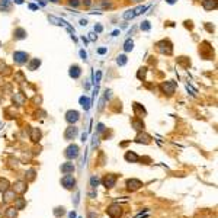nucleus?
I'll return each mask as SVG.
<instances>
[{"instance_id": "1", "label": "nucleus", "mask_w": 218, "mask_h": 218, "mask_svg": "<svg viewBox=\"0 0 218 218\" xmlns=\"http://www.w3.org/2000/svg\"><path fill=\"white\" fill-rule=\"evenodd\" d=\"M106 214L109 218H122L124 208H122V205H119L118 202H112L111 205L106 207Z\"/></svg>"}, {"instance_id": "2", "label": "nucleus", "mask_w": 218, "mask_h": 218, "mask_svg": "<svg viewBox=\"0 0 218 218\" xmlns=\"http://www.w3.org/2000/svg\"><path fill=\"white\" fill-rule=\"evenodd\" d=\"M156 48L159 52H162V54H166V55H172V52H173V44L169 41V39H162V41H159L156 44Z\"/></svg>"}, {"instance_id": "3", "label": "nucleus", "mask_w": 218, "mask_h": 218, "mask_svg": "<svg viewBox=\"0 0 218 218\" xmlns=\"http://www.w3.org/2000/svg\"><path fill=\"white\" fill-rule=\"evenodd\" d=\"M60 183H61V186L66 190H74L76 185H77V180L73 176V173H70V174H64L61 178V180H60Z\"/></svg>"}, {"instance_id": "4", "label": "nucleus", "mask_w": 218, "mask_h": 218, "mask_svg": "<svg viewBox=\"0 0 218 218\" xmlns=\"http://www.w3.org/2000/svg\"><path fill=\"white\" fill-rule=\"evenodd\" d=\"M118 182V174L117 173H106L103 178L101 179V183L106 188V189H112L117 186Z\"/></svg>"}, {"instance_id": "5", "label": "nucleus", "mask_w": 218, "mask_h": 218, "mask_svg": "<svg viewBox=\"0 0 218 218\" xmlns=\"http://www.w3.org/2000/svg\"><path fill=\"white\" fill-rule=\"evenodd\" d=\"M28 185L29 183H26L23 179H17L10 185V188L16 192V195H25V193L28 192V188H29Z\"/></svg>"}, {"instance_id": "6", "label": "nucleus", "mask_w": 218, "mask_h": 218, "mask_svg": "<svg viewBox=\"0 0 218 218\" xmlns=\"http://www.w3.org/2000/svg\"><path fill=\"white\" fill-rule=\"evenodd\" d=\"M78 156H80V147L77 144H70L64 150V157L67 160H76Z\"/></svg>"}, {"instance_id": "7", "label": "nucleus", "mask_w": 218, "mask_h": 218, "mask_svg": "<svg viewBox=\"0 0 218 218\" xmlns=\"http://www.w3.org/2000/svg\"><path fill=\"white\" fill-rule=\"evenodd\" d=\"M176 82H173V80H167V82H163L162 84H160V90H162V93H164V95L167 96H173L174 92H176Z\"/></svg>"}, {"instance_id": "8", "label": "nucleus", "mask_w": 218, "mask_h": 218, "mask_svg": "<svg viewBox=\"0 0 218 218\" xmlns=\"http://www.w3.org/2000/svg\"><path fill=\"white\" fill-rule=\"evenodd\" d=\"M28 61H29L28 52H25V51H15L13 52V63L16 66H25Z\"/></svg>"}, {"instance_id": "9", "label": "nucleus", "mask_w": 218, "mask_h": 218, "mask_svg": "<svg viewBox=\"0 0 218 218\" xmlns=\"http://www.w3.org/2000/svg\"><path fill=\"white\" fill-rule=\"evenodd\" d=\"M143 186H144L143 182H141L140 179H135V178H131V179H128L125 182V188H127L128 192H137V190H140Z\"/></svg>"}, {"instance_id": "10", "label": "nucleus", "mask_w": 218, "mask_h": 218, "mask_svg": "<svg viewBox=\"0 0 218 218\" xmlns=\"http://www.w3.org/2000/svg\"><path fill=\"white\" fill-rule=\"evenodd\" d=\"M151 141H153V138H151L150 134H147L145 131H140V132H137V135H135L134 138V143H137V144H151Z\"/></svg>"}, {"instance_id": "11", "label": "nucleus", "mask_w": 218, "mask_h": 218, "mask_svg": "<svg viewBox=\"0 0 218 218\" xmlns=\"http://www.w3.org/2000/svg\"><path fill=\"white\" fill-rule=\"evenodd\" d=\"M16 192L12 189V188H9V189H6L5 192H2V202H5V204H7V205H10L12 202L15 201V198H16Z\"/></svg>"}, {"instance_id": "12", "label": "nucleus", "mask_w": 218, "mask_h": 218, "mask_svg": "<svg viewBox=\"0 0 218 218\" xmlns=\"http://www.w3.org/2000/svg\"><path fill=\"white\" fill-rule=\"evenodd\" d=\"M66 121H67L70 125H74L80 121V112L78 111H74V109H70V111L66 112Z\"/></svg>"}, {"instance_id": "13", "label": "nucleus", "mask_w": 218, "mask_h": 218, "mask_svg": "<svg viewBox=\"0 0 218 218\" xmlns=\"http://www.w3.org/2000/svg\"><path fill=\"white\" fill-rule=\"evenodd\" d=\"M77 135H78V128L77 127H74V125H68L67 128H66V131H64V140L71 141V140H74Z\"/></svg>"}, {"instance_id": "14", "label": "nucleus", "mask_w": 218, "mask_h": 218, "mask_svg": "<svg viewBox=\"0 0 218 218\" xmlns=\"http://www.w3.org/2000/svg\"><path fill=\"white\" fill-rule=\"evenodd\" d=\"M41 138H42V131L39 128H36V127H32V128L29 129V140L32 141V143H39L41 141Z\"/></svg>"}, {"instance_id": "15", "label": "nucleus", "mask_w": 218, "mask_h": 218, "mask_svg": "<svg viewBox=\"0 0 218 218\" xmlns=\"http://www.w3.org/2000/svg\"><path fill=\"white\" fill-rule=\"evenodd\" d=\"M131 127L137 131V132H140V131H145V124L143 121V118H138V117H134L131 119Z\"/></svg>"}, {"instance_id": "16", "label": "nucleus", "mask_w": 218, "mask_h": 218, "mask_svg": "<svg viewBox=\"0 0 218 218\" xmlns=\"http://www.w3.org/2000/svg\"><path fill=\"white\" fill-rule=\"evenodd\" d=\"M12 99H13V103H15L16 106H23V105L26 103V95H25L23 92H16Z\"/></svg>"}, {"instance_id": "17", "label": "nucleus", "mask_w": 218, "mask_h": 218, "mask_svg": "<svg viewBox=\"0 0 218 218\" xmlns=\"http://www.w3.org/2000/svg\"><path fill=\"white\" fill-rule=\"evenodd\" d=\"M12 204H13V207L16 208L17 211H22V209L26 208V198H23V195H17Z\"/></svg>"}, {"instance_id": "18", "label": "nucleus", "mask_w": 218, "mask_h": 218, "mask_svg": "<svg viewBox=\"0 0 218 218\" xmlns=\"http://www.w3.org/2000/svg\"><path fill=\"white\" fill-rule=\"evenodd\" d=\"M60 170H61L63 174H70V173H74L76 167H74V163L66 162V163H63L61 166H60Z\"/></svg>"}, {"instance_id": "19", "label": "nucleus", "mask_w": 218, "mask_h": 218, "mask_svg": "<svg viewBox=\"0 0 218 218\" xmlns=\"http://www.w3.org/2000/svg\"><path fill=\"white\" fill-rule=\"evenodd\" d=\"M36 176H38V173H36V170L35 169H28L26 172H25V182L26 183H34L35 180H36Z\"/></svg>"}, {"instance_id": "20", "label": "nucleus", "mask_w": 218, "mask_h": 218, "mask_svg": "<svg viewBox=\"0 0 218 218\" xmlns=\"http://www.w3.org/2000/svg\"><path fill=\"white\" fill-rule=\"evenodd\" d=\"M132 109H134V113H135V117H138V118H144L145 115H147V111H145V108L143 106V105H140V103H137V102H134L132 103Z\"/></svg>"}, {"instance_id": "21", "label": "nucleus", "mask_w": 218, "mask_h": 218, "mask_svg": "<svg viewBox=\"0 0 218 218\" xmlns=\"http://www.w3.org/2000/svg\"><path fill=\"white\" fill-rule=\"evenodd\" d=\"M17 215H19V211H17L13 205H7L5 214H3L5 218H17Z\"/></svg>"}, {"instance_id": "22", "label": "nucleus", "mask_w": 218, "mask_h": 218, "mask_svg": "<svg viewBox=\"0 0 218 218\" xmlns=\"http://www.w3.org/2000/svg\"><path fill=\"white\" fill-rule=\"evenodd\" d=\"M124 159L127 160L128 163H138L140 162V156L134 153V151H127L125 154H124Z\"/></svg>"}, {"instance_id": "23", "label": "nucleus", "mask_w": 218, "mask_h": 218, "mask_svg": "<svg viewBox=\"0 0 218 218\" xmlns=\"http://www.w3.org/2000/svg\"><path fill=\"white\" fill-rule=\"evenodd\" d=\"M202 7L208 12L215 10L217 9V0H202Z\"/></svg>"}, {"instance_id": "24", "label": "nucleus", "mask_w": 218, "mask_h": 218, "mask_svg": "<svg viewBox=\"0 0 218 218\" xmlns=\"http://www.w3.org/2000/svg\"><path fill=\"white\" fill-rule=\"evenodd\" d=\"M70 77L73 78H78L80 76H82V68H80V66H77V64H73L71 67H70Z\"/></svg>"}, {"instance_id": "25", "label": "nucleus", "mask_w": 218, "mask_h": 218, "mask_svg": "<svg viewBox=\"0 0 218 218\" xmlns=\"http://www.w3.org/2000/svg\"><path fill=\"white\" fill-rule=\"evenodd\" d=\"M26 31L23 28H16L15 31H13V38L16 39V41H21V39H25L26 38Z\"/></svg>"}, {"instance_id": "26", "label": "nucleus", "mask_w": 218, "mask_h": 218, "mask_svg": "<svg viewBox=\"0 0 218 218\" xmlns=\"http://www.w3.org/2000/svg\"><path fill=\"white\" fill-rule=\"evenodd\" d=\"M26 64H28L29 70H31V71H34V70H36V68L41 66V60H38V58H32V60H29Z\"/></svg>"}, {"instance_id": "27", "label": "nucleus", "mask_w": 218, "mask_h": 218, "mask_svg": "<svg viewBox=\"0 0 218 218\" xmlns=\"http://www.w3.org/2000/svg\"><path fill=\"white\" fill-rule=\"evenodd\" d=\"M10 182H9V179H6V178H0V193L2 192H5L6 189H9L10 188Z\"/></svg>"}, {"instance_id": "28", "label": "nucleus", "mask_w": 218, "mask_h": 218, "mask_svg": "<svg viewBox=\"0 0 218 218\" xmlns=\"http://www.w3.org/2000/svg\"><path fill=\"white\" fill-rule=\"evenodd\" d=\"M52 212H54V217L55 218H61V217L66 215V208L64 207H55Z\"/></svg>"}, {"instance_id": "29", "label": "nucleus", "mask_w": 218, "mask_h": 218, "mask_svg": "<svg viewBox=\"0 0 218 218\" xmlns=\"http://www.w3.org/2000/svg\"><path fill=\"white\" fill-rule=\"evenodd\" d=\"M12 3H9L7 0H0V10L2 12H10Z\"/></svg>"}, {"instance_id": "30", "label": "nucleus", "mask_w": 218, "mask_h": 218, "mask_svg": "<svg viewBox=\"0 0 218 218\" xmlns=\"http://www.w3.org/2000/svg\"><path fill=\"white\" fill-rule=\"evenodd\" d=\"M80 105L84 108V111H87L90 108V99L87 96H82V98H80Z\"/></svg>"}, {"instance_id": "31", "label": "nucleus", "mask_w": 218, "mask_h": 218, "mask_svg": "<svg viewBox=\"0 0 218 218\" xmlns=\"http://www.w3.org/2000/svg\"><path fill=\"white\" fill-rule=\"evenodd\" d=\"M99 183H101V179H99L96 174H93V176L90 178V188H92V189H96V188L99 186Z\"/></svg>"}, {"instance_id": "32", "label": "nucleus", "mask_w": 218, "mask_h": 218, "mask_svg": "<svg viewBox=\"0 0 218 218\" xmlns=\"http://www.w3.org/2000/svg\"><path fill=\"white\" fill-rule=\"evenodd\" d=\"M132 48H134V41H132V39H128V41L124 44V51H125V52H129V51H132Z\"/></svg>"}, {"instance_id": "33", "label": "nucleus", "mask_w": 218, "mask_h": 218, "mask_svg": "<svg viewBox=\"0 0 218 218\" xmlns=\"http://www.w3.org/2000/svg\"><path fill=\"white\" fill-rule=\"evenodd\" d=\"M127 61H128V60H127V55H125V54H121V55L117 57V64L118 66H125Z\"/></svg>"}, {"instance_id": "34", "label": "nucleus", "mask_w": 218, "mask_h": 218, "mask_svg": "<svg viewBox=\"0 0 218 218\" xmlns=\"http://www.w3.org/2000/svg\"><path fill=\"white\" fill-rule=\"evenodd\" d=\"M87 218H98V211L95 208H89L87 209Z\"/></svg>"}, {"instance_id": "35", "label": "nucleus", "mask_w": 218, "mask_h": 218, "mask_svg": "<svg viewBox=\"0 0 218 218\" xmlns=\"http://www.w3.org/2000/svg\"><path fill=\"white\" fill-rule=\"evenodd\" d=\"M67 3L71 7H78V6H82V0H67Z\"/></svg>"}, {"instance_id": "36", "label": "nucleus", "mask_w": 218, "mask_h": 218, "mask_svg": "<svg viewBox=\"0 0 218 218\" xmlns=\"http://www.w3.org/2000/svg\"><path fill=\"white\" fill-rule=\"evenodd\" d=\"M145 73H147V68H145V67H141V68H140V71L137 73V77L140 78V80H144Z\"/></svg>"}, {"instance_id": "37", "label": "nucleus", "mask_w": 218, "mask_h": 218, "mask_svg": "<svg viewBox=\"0 0 218 218\" xmlns=\"http://www.w3.org/2000/svg\"><path fill=\"white\" fill-rule=\"evenodd\" d=\"M141 31H150V28H151V25H150V22L148 21H144V22L141 23Z\"/></svg>"}, {"instance_id": "38", "label": "nucleus", "mask_w": 218, "mask_h": 218, "mask_svg": "<svg viewBox=\"0 0 218 218\" xmlns=\"http://www.w3.org/2000/svg\"><path fill=\"white\" fill-rule=\"evenodd\" d=\"M3 70H6V71L9 73V67L5 64V61H2V60H0V74L3 73Z\"/></svg>"}, {"instance_id": "39", "label": "nucleus", "mask_w": 218, "mask_h": 218, "mask_svg": "<svg viewBox=\"0 0 218 218\" xmlns=\"http://www.w3.org/2000/svg\"><path fill=\"white\" fill-rule=\"evenodd\" d=\"M6 208H7V204H5V202H0V215L3 217V214H5Z\"/></svg>"}, {"instance_id": "40", "label": "nucleus", "mask_w": 218, "mask_h": 218, "mask_svg": "<svg viewBox=\"0 0 218 218\" xmlns=\"http://www.w3.org/2000/svg\"><path fill=\"white\" fill-rule=\"evenodd\" d=\"M98 131H99V132H103V131H105V125H103V124H98Z\"/></svg>"}, {"instance_id": "41", "label": "nucleus", "mask_w": 218, "mask_h": 218, "mask_svg": "<svg viewBox=\"0 0 218 218\" xmlns=\"http://www.w3.org/2000/svg\"><path fill=\"white\" fill-rule=\"evenodd\" d=\"M82 5H84L86 7H89L92 5V0H82Z\"/></svg>"}, {"instance_id": "42", "label": "nucleus", "mask_w": 218, "mask_h": 218, "mask_svg": "<svg viewBox=\"0 0 218 218\" xmlns=\"http://www.w3.org/2000/svg\"><path fill=\"white\" fill-rule=\"evenodd\" d=\"M95 190H96V189H95ZM95 190H90V192H89V198H90V199L96 198V192H95Z\"/></svg>"}, {"instance_id": "43", "label": "nucleus", "mask_w": 218, "mask_h": 218, "mask_svg": "<svg viewBox=\"0 0 218 218\" xmlns=\"http://www.w3.org/2000/svg\"><path fill=\"white\" fill-rule=\"evenodd\" d=\"M102 29H103V28H102V25H96V26H95V32H98V34H99V32H102Z\"/></svg>"}, {"instance_id": "44", "label": "nucleus", "mask_w": 218, "mask_h": 218, "mask_svg": "<svg viewBox=\"0 0 218 218\" xmlns=\"http://www.w3.org/2000/svg\"><path fill=\"white\" fill-rule=\"evenodd\" d=\"M80 57H82L83 60H86V58H87V54H86V52H84V51L82 50V51H80Z\"/></svg>"}, {"instance_id": "45", "label": "nucleus", "mask_w": 218, "mask_h": 218, "mask_svg": "<svg viewBox=\"0 0 218 218\" xmlns=\"http://www.w3.org/2000/svg\"><path fill=\"white\" fill-rule=\"evenodd\" d=\"M68 217H70V218H77V212H76V211H71Z\"/></svg>"}, {"instance_id": "46", "label": "nucleus", "mask_w": 218, "mask_h": 218, "mask_svg": "<svg viewBox=\"0 0 218 218\" xmlns=\"http://www.w3.org/2000/svg\"><path fill=\"white\" fill-rule=\"evenodd\" d=\"M106 48H99V50H98V52H99V54H105V52H106Z\"/></svg>"}, {"instance_id": "47", "label": "nucleus", "mask_w": 218, "mask_h": 218, "mask_svg": "<svg viewBox=\"0 0 218 218\" xmlns=\"http://www.w3.org/2000/svg\"><path fill=\"white\" fill-rule=\"evenodd\" d=\"M29 9H31V10H36V9H38V6L36 5H29Z\"/></svg>"}, {"instance_id": "48", "label": "nucleus", "mask_w": 218, "mask_h": 218, "mask_svg": "<svg viewBox=\"0 0 218 218\" xmlns=\"http://www.w3.org/2000/svg\"><path fill=\"white\" fill-rule=\"evenodd\" d=\"M80 25H82V26H86V25H87V21H86V19H82V21H80Z\"/></svg>"}, {"instance_id": "49", "label": "nucleus", "mask_w": 218, "mask_h": 218, "mask_svg": "<svg viewBox=\"0 0 218 218\" xmlns=\"http://www.w3.org/2000/svg\"><path fill=\"white\" fill-rule=\"evenodd\" d=\"M166 2H167L169 5H173V3H176V2H178V0H166Z\"/></svg>"}, {"instance_id": "50", "label": "nucleus", "mask_w": 218, "mask_h": 218, "mask_svg": "<svg viewBox=\"0 0 218 218\" xmlns=\"http://www.w3.org/2000/svg\"><path fill=\"white\" fill-rule=\"evenodd\" d=\"M15 3H16V5H22L23 0H15Z\"/></svg>"}, {"instance_id": "51", "label": "nucleus", "mask_w": 218, "mask_h": 218, "mask_svg": "<svg viewBox=\"0 0 218 218\" xmlns=\"http://www.w3.org/2000/svg\"><path fill=\"white\" fill-rule=\"evenodd\" d=\"M50 2H52V3H58L60 0H50Z\"/></svg>"}, {"instance_id": "52", "label": "nucleus", "mask_w": 218, "mask_h": 218, "mask_svg": "<svg viewBox=\"0 0 218 218\" xmlns=\"http://www.w3.org/2000/svg\"><path fill=\"white\" fill-rule=\"evenodd\" d=\"M134 2H141V0H134Z\"/></svg>"}, {"instance_id": "53", "label": "nucleus", "mask_w": 218, "mask_h": 218, "mask_svg": "<svg viewBox=\"0 0 218 218\" xmlns=\"http://www.w3.org/2000/svg\"><path fill=\"white\" fill-rule=\"evenodd\" d=\"M0 47H2V42H0Z\"/></svg>"}, {"instance_id": "54", "label": "nucleus", "mask_w": 218, "mask_h": 218, "mask_svg": "<svg viewBox=\"0 0 218 218\" xmlns=\"http://www.w3.org/2000/svg\"><path fill=\"white\" fill-rule=\"evenodd\" d=\"M78 218H82V217H78Z\"/></svg>"}]
</instances>
